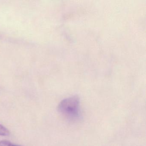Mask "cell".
<instances>
[{"label": "cell", "instance_id": "obj_3", "mask_svg": "<svg viewBox=\"0 0 146 146\" xmlns=\"http://www.w3.org/2000/svg\"><path fill=\"white\" fill-rule=\"evenodd\" d=\"M0 146H22L13 144L9 141L3 140L0 141Z\"/></svg>", "mask_w": 146, "mask_h": 146}, {"label": "cell", "instance_id": "obj_1", "mask_svg": "<svg viewBox=\"0 0 146 146\" xmlns=\"http://www.w3.org/2000/svg\"><path fill=\"white\" fill-rule=\"evenodd\" d=\"M58 110L61 115L68 120H77L81 115L79 97L74 96L64 99L58 106Z\"/></svg>", "mask_w": 146, "mask_h": 146}, {"label": "cell", "instance_id": "obj_2", "mask_svg": "<svg viewBox=\"0 0 146 146\" xmlns=\"http://www.w3.org/2000/svg\"><path fill=\"white\" fill-rule=\"evenodd\" d=\"M10 135V131L5 126L0 124V135L8 136Z\"/></svg>", "mask_w": 146, "mask_h": 146}]
</instances>
